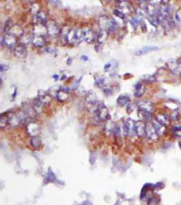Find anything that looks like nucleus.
Wrapping results in <instances>:
<instances>
[{
  "mask_svg": "<svg viewBox=\"0 0 181 205\" xmlns=\"http://www.w3.org/2000/svg\"><path fill=\"white\" fill-rule=\"evenodd\" d=\"M86 101V106L87 108L88 109V111L92 112V113H95V112H96L99 105L98 103L97 97H96L95 92H94L92 90L88 92Z\"/></svg>",
  "mask_w": 181,
  "mask_h": 205,
  "instance_id": "nucleus-1",
  "label": "nucleus"
},
{
  "mask_svg": "<svg viewBox=\"0 0 181 205\" xmlns=\"http://www.w3.org/2000/svg\"><path fill=\"white\" fill-rule=\"evenodd\" d=\"M96 116L101 121H106L110 120L111 116L109 109L104 104H99L97 111H96Z\"/></svg>",
  "mask_w": 181,
  "mask_h": 205,
  "instance_id": "nucleus-2",
  "label": "nucleus"
},
{
  "mask_svg": "<svg viewBox=\"0 0 181 205\" xmlns=\"http://www.w3.org/2000/svg\"><path fill=\"white\" fill-rule=\"evenodd\" d=\"M46 26L47 29V35L49 36L56 37L61 32V29L58 24L53 20H49Z\"/></svg>",
  "mask_w": 181,
  "mask_h": 205,
  "instance_id": "nucleus-3",
  "label": "nucleus"
},
{
  "mask_svg": "<svg viewBox=\"0 0 181 205\" xmlns=\"http://www.w3.org/2000/svg\"><path fill=\"white\" fill-rule=\"evenodd\" d=\"M26 129L27 133L32 137L38 136L41 132V127L39 124L34 121H30L26 124Z\"/></svg>",
  "mask_w": 181,
  "mask_h": 205,
  "instance_id": "nucleus-4",
  "label": "nucleus"
},
{
  "mask_svg": "<svg viewBox=\"0 0 181 205\" xmlns=\"http://www.w3.org/2000/svg\"><path fill=\"white\" fill-rule=\"evenodd\" d=\"M168 68L176 75H181V63L178 62L176 60L170 59L167 62Z\"/></svg>",
  "mask_w": 181,
  "mask_h": 205,
  "instance_id": "nucleus-5",
  "label": "nucleus"
},
{
  "mask_svg": "<svg viewBox=\"0 0 181 205\" xmlns=\"http://www.w3.org/2000/svg\"><path fill=\"white\" fill-rule=\"evenodd\" d=\"M146 135L147 137L152 141H157L158 139V135L155 129L154 128L152 123L148 122L146 126Z\"/></svg>",
  "mask_w": 181,
  "mask_h": 205,
  "instance_id": "nucleus-6",
  "label": "nucleus"
},
{
  "mask_svg": "<svg viewBox=\"0 0 181 205\" xmlns=\"http://www.w3.org/2000/svg\"><path fill=\"white\" fill-rule=\"evenodd\" d=\"M110 19L105 15H103L99 17L98 19V27L100 28L101 31L107 32L109 29V26H110Z\"/></svg>",
  "mask_w": 181,
  "mask_h": 205,
  "instance_id": "nucleus-7",
  "label": "nucleus"
},
{
  "mask_svg": "<svg viewBox=\"0 0 181 205\" xmlns=\"http://www.w3.org/2000/svg\"><path fill=\"white\" fill-rule=\"evenodd\" d=\"M33 34L44 37L46 34H47V26L41 23L34 24L33 27Z\"/></svg>",
  "mask_w": 181,
  "mask_h": 205,
  "instance_id": "nucleus-8",
  "label": "nucleus"
},
{
  "mask_svg": "<svg viewBox=\"0 0 181 205\" xmlns=\"http://www.w3.org/2000/svg\"><path fill=\"white\" fill-rule=\"evenodd\" d=\"M4 44L8 48H12L17 43V38L11 34H7L3 37Z\"/></svg>",
  "mask_w": 181,
  "mask_h": 205,
  "instance_id": "nucleus-9",
  "label": "nucleus"
},
{
  "mask_svg": "<svg viewBox=\"0 0 181 205\" xmlns=\"http://www.w3.org/2000/svg\"><path fill=\"white\" fill-rule=\"evenodd\" d=\"M139 109L152 113L153 111V104L149 101H142L137 103Z\"/></svg>",
  "mask_w": 181,
  "mask_h": 205,
  "instance_id": "nucleus-10",
  "label": "nucleus"
},
{
  "mask_svg": "<svg viewBox=\"0 0 181 205\" xmlns=\"http://www.w3.org/2000/svg\"><path fill=\"white\" fill-rule=\"evenodd\" d=\"M44 104L40 100L38 97L32 102V109L36 114H39L43 113L44 111Z\"/></svg>",
  "mask_w": 181,
  "mask_h": 205,
  "instance_id": "nucleus-11",
  "label": "nucleus"
},
{
  "mask_svg": "<svg viewBox=\"0 0 181 205\" xmlns=\"http://www.w3.org/2000/svg\"><path fill=\"white\" fill-rule=\"evenodd\" d=\"M32 43L35 47L41 48V47H43L44 45V44H45V39H44V36L33 34Z\"/></svg>",
  "mask_w": 181,
  "mask_h": 205,
  "instance_id": "nucleus-12",
  "label": "nucleus"
},
{
  "mask_svg": "<svg viewBox=\"0 0 181 205\" xmlns=\"http://www.w3.org/2000/svg\"><path fill=\"white\" fill-rule=\"evenodd\" d=\"M126 123V129H127V133L128 136H134L136 134L135 132V123L136 122L133 121V119L128 118Z\"/></svg>",
  "mask_w": 181,
  "mask_h": 205,
  "instance_id": "nucleus-13",
  "label": "nucleus"
},
{
  "mask_svg": "<svg viewBox=\"0 0 181 205\" xmlns=\"http://www.w3.org/2000/svg\"><path fill=\"white\" fill-rule=\"evenodd\" d=\"M38 98L41 100L44 105H46L51 102L52 97L49 95L48 92L44 90H40L38 92Z\"/></svg>",
  "mask_w": 181,
  "mask_h": 205,
  "instance_id": "nucleus-14",
  "label": "nucleus"
},
{
  "mask_svg": "<svg viewBox=\"0 0 181 205\" xmlns=\"http://www.w3.org/2000/svg\"><path fill=\"white\" fill-rule=\"evenodd\" d=\"M14 54L19 58H24L27 56V49L25 45L19 44L14 50Z\"/></svg>",
  "mask_w": 181,
  "mask_h": 205,
  "instance_id": "nucleus-15",
  "label": "nucleus"
},
{
  "mask_svg": "<svg viewBox=\"0 0 181 205\" xmlns=\"http://www.w3.org/2000/svg\"><path fill=\"white\" fill-rule=\"evenodd\" d=\"M146 126L143 121H138L135 123L136 135L139 137H142L146 134Z\"/></svg>",
  "mask_w": 181,
  "mask_h": 205,
  "instance_id": "nucleus-16",
  "label": "nucleus"
},
{
  "mask_svg": "<svg viewBox=\"0 0 181 205\" xmlns=\"http://www.w3.org/2000/svg\"><path fill=\"white\" fill-rule=\"evenodd\" d=\"M77 29L71 28L68 30L65 36V41L69 44H76Z\"/></svg>",
  "mask_w": 181,
  "mask_h": 205,
  "instance_id": "nucleus-17",
  "label": "nucleus"
},
{
  "mask_svg": "<svg viewBox=\"0 0 181 205\" xmlns=\"http://www.w3.org/2000/svg\"><path fill=\"white\" fill-rule=\"evenodd\" d=\"M68 88L66 87H62L60 90L58 92L56 98L60 102L66 101L68 99Z\"/></svg>",
  "mask_w": 181,
  "mask_h": 205,
  "instance_id": "nucleus-18",
  "label": "nucleus"
},
{
  "mask_svg": "<svg viewBox=\"0 0 181 205\" xmlns=\"http://www.w3.org/2000/svg\"><path fill=\"white\" fill-rule=\"evenodd\" d=\"M21 123V118L16 114L9 113L8 114V124L11 127H17Z\"/></svg>",
  "mask_w": 181,
  "mask_h": 205,
  "instance_id": "nucleus-19",
  "label": "nucleus"
},
{
  "mask_svg": "<svg viewBox=\"0 0 181 205\" xmlns=\"http://www.w3.org/2000/svg\"><path fill=\"white\" fill-rule=\"evenodd\" d=\"M158 47H155V46H146V47H143V48H142V49H140V50H138V51L135 53V55H136V56H143V55H145L146 54H148V53H150V52L157 51V50H158Z\"/></svg>",
  "mask_w": 181,
  "mask_h": 205,
  "instance_id": "nucleus-20",
  "label": "nucleus"
},
{
  "mask_svg": "<svg viewBox=\"0 0 181 205\" xmlns=\"http://www.w3.org/2000/svg\"><path fill=\"white\" fill-rule=\"evenodd\" d=\"M161 23L162 24L163 27H164L165 29H167V30L172 29V27L175 26V22L173 21V19L171 18L170 16L163 19L161 22Z\"/></svg>",
  "mask_w": 181,
  "mask_h": 205,
  "instance_id": "nucleus-21",
  "label": "nucleus"
},
{
  "mask_svg": "<svg viewBox=\"0 0 181 205\" xmlns=\"http://www.w3.org/2000/svg\"><path fill=\"white\" fill-rule=\"evenodd\" d=\"M152 125L154 127V128L155 129L156 131L158 133V136H162L163 133H165V126L163 125V124H161L160 122H158V121H156V120H153L152 121Z\"/></svg>",
  "mask_w": 181,
  "mask_h": 205,
  "instance_id": "nucleus-22",
  "label": "nucleus"
},
{
  "mask_svg": "<svg viewBox=\"0 0 181 205\" xmlns=\"http://www.w3.org/2000/svg\"><path fill=\"white\" fill-rule=\"evenodd\" d=\"M9 34H11L15 36H19L20 38H21V37L25 34V32L23 29L22 28V27L21 26H19V25H14V26L12 27L11 30L10 31Z\"/></svg>",
  "mask_w": 181,
  "mask_h": 205,
  "instance_id": "nucleus-23",
  "label": "nucleus"
},
{
  "mask_svg": "<svg viewBox=\"0 0 181 205\" xmlns=\"http://www.w3.org/2000/svg\"><path fill=\"white\" fill-rule=\"evenodd\" d=\"M145 92V87L142 84H141L140 82L135 85V92H134V95L135 97H141L142 95L144 94Z\"/></svg>",
  "mask_w": 181,
  "mask_h": 205,
  "instance_id": "nucleus-24",
  "label": "nucleus"
},
{
  "mask_svg": "<svg viewBox=\"0 0 181 205\" xmlns=\"http://www.w3.org/2000/svg\"><path fill=\"white\" fill-rule=\"evenodd\" d=\"M30 145L34 149H38L42 146L41 138L38 136L32 137L30 139Z\"/></svg>",
  "mask_w": 181,
  "mask_h": 205,
  "instance_id": "nucleus-25",
  "label": "nucleus"
},
{
  "mask_svg": "<svg viewBox=\"0 0 181 205\" xmlns=\"http://www.w3.org/2000/svg\"><path fill=\"white\" fill-rule=\"evenodd\" d=\"M95 38V35L94 32L92 29H87L85 30V37H84V41L87 43H92L94 41Z\"/></svg>",
  "mask_w": 181,
  "mask_h": 205,
  "instance_id": "nucleus-26",
  "label": "nucleus"
},
{
  "mask_svg": "<svg viewBox=\"0 0 181 205\" xmlns=\"http://www.w3.org/2000/svg\"><path fill=\"white\" fill-rule=\"evenodd\" d=\"M130 102L129 97L125 95H121L117 99V103L119 106L125 107L128 106V102Z\"/></svg>",
  "mask_w": 181,
  "mask_h": 205,
  "instance_id": "nucleus-27",
  "label": "nucleus"
},
{
  "mask_svg": "<svg viewBox=\"0 0 181 205\" xmlns=\"http://www.w3.org/2000/svg\"><path fill=\"white\" fill-rule=\"evenodd\" d=\"M8 112L2 114L0 116V127L1 129L6 128L7 124H8Z\"/></svg>",
  "mask_w": 181,
  "mask_h": 205,
  "instance_id": "nucleus-28",
  "label": "nucleus"
},
{
  "mask_svg": "<svg viewBox=\"0 0 181 205\" xmlns=\"http://www.w3.org/2000/svg\"><path fill=\"white\" fill-rule=\"evenodd\" d=\"M138 116L139 118H140L143 121H150L151 118H152L151 113L148 112L140 110V109H139L138 111Z\"/></svg>",
  "mask_w": 181,
  "mask_h": 205,
  "instance_id": "nucleus-29",
  "label": "nucleus"
},
{
  "mask_svg": "<svg viewBox=\"0 0 181 205\" xmlns=\"http://www.w3.org/2000/svg\"><path fill=\"white\" fill-rule=\"evenodd\" d=\"M14 26L13 21H12L11 18H8V19L5 21L4 28H3V32L5 34H9L10 31L11 30V29L12 28V27Z\"/></svg>",
  "mask_w": 181,
  "mask_h": 205,
  "instance_id": "nucleus-30",
  "label": "nucleus"
},
{
  "mask_svg": "<svg viewBox=\"0 0 181 205\" xmlns=\"http://www.w3.org/2000/svg\"><path fill=\"white\" fill-rule=\"evenodd\" d=\"M155 120L165 126L167 125L168 123H169V118H168V116L165 114H160L157 115Z\"/></svg>",
  "mask_w": 181,
  "mask_h": 205,
  "instance_id": "nucleus-31",
  "label": "nucleus"
},
{
  "mask_svg": "<svg viewBox=\"0 0 181 205\" xmlns=\"http://www.w3.org/2000/svg\"><path fill=\"white\" fill-rule=\"evenodd\" d=\"M32 37H33V35L29 34H24L23 36H22L21 38H20V42H21V44H23V45L26 46V44H29V42H32Z\"/></svg>",
  "mask_w": 181,
  "mask_h": 205,
  "instance_id": "nucleus-32",
  "label": "nucleus"
},
{
  "mask_svg": "<svg viewBox=\"0 0 181 205\" xmlns=\"http://www.w3.org/2000/svg\"><path fill=\"white\" fill-rule=\"evenodd\" d=\"M84 37H85V30L82 29H77L76 34V44H79L83 41Z\"/></svg>",
  "mask_w": 181,
  "mask_h": 205,
  "instance_id": "nucleus-33",
  "label": "nucleus"
},
{
  "mask_svg": "<svg viewBox=\"0 0 181 205\" xmlns=\"http://www.w3.org/2000/svg\"><path fill=\"white\" fill-rule=\"evenodd\" d=\"M61 88H62L61 86H57V85H56V86H52L49 89L48 93L49 94V95H50L51 97H56L57 94H58V92L60 90Z\"/></svg>",
  "mask_w": 181,
  "mask_h": 205,
  "instance_id": "nucleus-34",
  "label": "nucleus"
},
{
  "mask_svg": "<svg viewBox=\"0 0 181 205\" xmlns=\"http://www.w3.org/2000/svg\"><path fill=\"white\" fill-rule=\"evenodd\" d=\"M107 37V32L100 31L97 35V41L98 43L102 44L106 41Z\"/></svg>",
  "mask_w": 181,
  "mask_h": 205,
  "instance_id": "nucleus-35",
  "label": "nucleus"
},
{
  "mask_svg": "<svg viewBox=\"0 0 181 205\" xmlns=\"http://www.w3.org/2000/svg\"><path fill=\"white\" fill-rule=\"evenodd\" d=\"M30 11H31L32 14H33V15L34 16L38 15L40 12H40V11H41V6H40L39 4L36 3V2L32 3L30 7Z\"/></svg>",
  "mask_w": 181,
  "mask_h": 205,
  "instance_id": "nucleus-36",
  "label": "nucleus"
},
{
  "mask_svg": "<svg viewBox=\"0 0 181 205\" xmlns=\"http://www.w3.org/2000/svg\"><path fill=\"white\" fill-rule=\"evenodd\" d=\"M118 27V23L115 19H111L110 21V26H109L108 32L109 33H114Z\"/></svg>",
  "mask_w": 181,
  "mask_h": 205,
  "instance_id": "nucleus-37",
  "label": "nucleus"
},
{
  "mask_svg": "<svg viewBox=\"0 0 181 205\" xmlns=\"http://www.w3.org/2000/svg\"><path fill=\"white\" fill-rule=\"evenodd\" d=\"M105 79L103 77H98L95 79V84L97 87H101L105 86Z\"/></svg>",
  "mask_w": 181,
  "mask_h": 205,
  "instance_id": "nucleus-38",
  "label": "nucleus"
},
{
  "mask_svg": "<svg viewBox=\"0 0 181 205\" xmlns=\"http://www.w3.org/2000/svg\"><path fill=\"white\" fill-rule=\"evenodd\" d=\"M114 127L115 125L112 123V122H107L105 126V131L106 134L110 135V133H112Z\"/></svg>",
  "mask_w": 181,
  "mask_h": 205,
  "instance_id": "nucleus-39",
  "label": "nucleus"
},
{
  "mask_svg": "<svg viewBox=\"0 0 181 205\" xmlns=\"http://www.w3.org/2000/svg\"><path fill=\"white\" fill-rule=\"evenodd\" d=\"M117 66H118V64L117 62H116V63H111V62H109L107 63H106V64L104 66V71L105 72H110V71H111L113 68H117Z\"/></svg>",
  "mask_w": 181,
  "mask_h": 205,
  "instance_id": "nucleus-40",
  "label": "nucleus"
},
{
  "mask_svg": "<svg viewBox=\"0 0 181 205\" xmlns=\"http://www.w3.org/2000/svg\"><path fill=\"white\" fill-rule=\"evenodd\" d=\"M172 132L174 136L181 137V126L173 127L172 129Z\"/></svg>",
  "mask_w": 181,
  "mask_h": 205,
  "instance_id": "nucleus-41",
  "label": "nucleus"
},
{
  "mask_svg": "<svg viewBox=\"0 0 181 205\" xmlns=\"http://www.w3.org/2000/svg\"><path fill=\"white\" fill-rule=\"evenodd\" d=\"M113 14H114L116 17H118V18H120V19H122V20L125 19V17H126L125 14H124L122 11H119V10H118V9H115L114 11H113Z\"/></svg>",
  "mask_w": 181,
  "mask_h": 205,
  "instance_id": "nucleus-42",
  "label": "nucleus"
},
{
  "mask_svg": "<svg viewBox=\"0 0 181 205\" xmlns=\"http://www.w3.org/2000/svg\"><path fill=\"white\" fill-rule=\"evenodd\" d=\"M143 80L147 83H153L156 81V77L154 75H147L145 76Z\"/></svg>",
  "mask_w": 181,
  "mask_h": 205,
  "instance_id": "nucleus-43",
  "label": "nucleus"
},
{
  "mask_svg": "<svg viewBox=\"0 0 181 205\" xmlns=\"http://www.w3.org/2000/svg\"><path fill=\"white\" fill-rule=\"evenodd\" d=\"M112 133L113 134V136H116V137L120 136V133H121V129H120V126L115 125L114 128H113Z\"/></svg>",
  "mask_w": 181,
  "mask_h": 205,
  "instance_id": "nucleus-44",
  "label": "nucleus"
},
{
  "mask_svg": "<svg viewBox=\"0 0 181 205\" xmlns=\"http://www.w3.org/2000/svg\"><path fill=\"white\" fill-rule=\"evenodd\" d=\"M44 51H45V52H47V54H54L57 52V49L55 47H47L46 48L44 49Z\"/></svg>",
  "mask_w": 181,
  "mask_h": 205,
  "instance_id": "nucleus-45",
  "label": "nucleus"
},
{
  "mask_svg": "<svg viewBox=\"0 0 181 205\" xmlns=\"http://www.w3.org/2000/svg\"><path fill=\"white\" fill-rule=\"evenodd\" d=\"M103 92L105 95H106L107 96H110V95L112 94L113 93V91H112V89H111L110 87H103Z\"/></svg>",
  "mask_w": 181,
  "mask_h": 205,
  "instance_id": "nucleus-46",
  "label": "nucleus"
},
{
  "mask_svg": "<svg viewBox=\"0 0 181 205\" xmlns=\"http://www.w3.org/2000/svg\"><path fill=\"white\" fill-rule=\"evenodd\" d=\"M140 2V8L142 9V10H146L148 8V6L149 3L148 2H147V1H139Z\"/></svg>",
  "mask_w": 181,
  "mask_h": 205,
  "instance_id": "nucleus-47",
  "label": "nucleus"
},
{
  "mask_svg": "<svg viewBox=\"0 0 181 205\" xmlns=\"http://www.w3.org/2000/svg\"><path fill=\"white\" fill-rule=\"evenodd\" d=\"M139 22H140L139 19L137 18H135V17H133V18H132L130 20V23L131 24V26H132L134 28L137 27Z\"/></svg>",
  "mask_w": 181,
  "mask_h": 205,
  "instance_id": "nucleus-48",
  "label": "nucleus"
},
{
  "mask_svg": "<svg viewBox=\"0 0 181 205\" xmlns=\"http://www.w3.org/2000/svg\"><path fill=\"white\" fill-rule=\"evenodd\" d=\"M134 109H135V106H134L133 104H128L127 107H126V112H127V114H131L132 113V112L134 110Z\"/></svg>",
  "mask_w": 181,
  "mask_h": 205,
  "instance_id": "nucleus-49",
  "label": "nucleus"
},
{
  "mask_svg": "<svg viewBox=\"0 0 181 205\" xmlns=\"http://www.w3.org/2000/svg\"><path fill=\"white\" fill-rule=\"evenodd\" d=\"M9 69L10 66L7 64H2L1 66H0V71H1V72H6L7 71H8Z\"/></svg>",
  "mask_w": 181,
  "mask_h": 205,
  "instance_id": "nucleus-50",
  "label": "nucleus"
},
{
  "mask_svg": "<svg viewBox=\"0 0 181 205\" xmlns=\"http://www.w3.org/2000/svg\"><path fill=\"white\" fill-rule=\"evenodd\" d=\"M157 199L156 197H152L149 200V205H157Z\"/></svg>",
  "mask_w": 181,
  "mask_h": 205,
  "instance_id": "nucleus-51",
  "label": "nucleus"
},
{
  "mask_svg": "<svg viewBox=\"0 0 181 205\" xmlns=\"http://www.w3.org/2000/svg\"><path fill=\"white\" fill-rule=\"evenodd\" d=\"M17 89L16 87H14V92H13V94H12V97H11V101H14V100H15L16 96H17Z\"/></svg>",
  "mask_w": 181,
  "mask_h": 205,
  "instance_id": "nucleus-52",
  "label": "nucleus"
},
{
  "mask_svg": "<svg viewBox=\"0 0 181 205\" xmlns=\"http://www.w3.org/2000/svg\"><path fill=\"white\" fill-rule=\"evenodd\" d=\"M72 62H73V58H72V57H68L66 60L67 65H71Z\"/></svg>",
  "mask_w": 181,
  "mask_h": 205,
  "instance_id": "nucleus-53",
  "label": "nucleus"
},
{
  "mask_svg": "<svg viewBox=\"0 0 181 205\" xmlns=\"http://www.w3.org/2000/svg\"><path fill=\"white\" fill-rule=\"evenodd\" d=\"M81 60H83V62H86L88 60V57L86 56H82L81 57Z\"/></svg>",
  "mask_w": 181,
  "mask_h": 205,
  "instance_id": "nucleus-54",
  "label": "nucleus"
},
{
  "mask_svg": "<svg viewBox=\"0 0 181 205\" xmlns=\"http://www.w3.org/2000/svg\"><path fill=\"white\" fill-rule=\"evenodd\" d=\"M53 78L56 80V81H57V80H58L59 78V77L58 75H57V74H55V75H53Z\"/></svg>",
  "mask_w": 181,
  "mask_h": 205,
  "instance_id": "nucleus-55",
  "label": "nucleus"
},
{
  "mask_svg": "<svg viewBox=\"0 0 181 205\" xmlns=\"http://www.w3.org/2000/svg\"><path fill=\"white\" fill-rule=\"evenodd\" d=\"M66 78V75H63L62 76V77L60 78V80H64V79H65Z\"/></svg>",
  "mask_w": 181,
  "mask_h": 205,
  "instance_id": "nucleus-56",
  "label": "nucleus"
},
{
  "mask_svg": "<svg viewBox=\"0 0 181 205\" xmlns=\"http://www.w3.org/2000/svg\"><path fill=\"white\" fill-rule=\"evenodd\" d=\"M1 79V86H2V84H3V81H2V77H1V79Z\"/></svg>",
  "mask_w": 181,
  "mask_h": 205,
  "instance_id": "nucleus-57",
  "label": "nucleus"
},
{
  "mask_svg": "<svg viewBox=\"0 0 181 205\" xmlns=\"http://www.w3.org/2000/svg\"><path fill=\"white\" fill-rule=\"evenodd\" d=\"M179 146H180V148H181V142H179Z\"/></svg>",
  "mask_w": 181,
  "mask_h": 205,
  "instance_id": "nucleus-58",
  "label": "nucleus"
},
{
  "mask_svg": "<svg viewBox=\"0 0 181 205\" xmlns=\"http://www.w3.org/2000/svg\"><path fill=\"white\" fill-rule=\"evenodd\" d=\"M180 63H181V62H180Z\"/></svg>",
  "mask_w": 181,
  "mask_h": 205,
  "instance_id": "nucleus-59",
  "label": "nucleus"
}]
</instances>
